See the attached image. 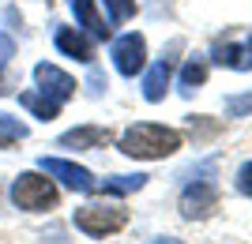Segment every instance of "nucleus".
Instances as JSON below:
<instances>
[{"mask_svg": "<svg viewBox=\"0 0 252 244\" xmlns=\"http://www.w3.org/2000/svg\"><path fill=\"white\" fill-rule=\"evenodd\" d=\"M34 79H38V90L49 94L53 102H61V106L75 94V79L68 72H61L57 64H34Z\"/></svg>", "mask_w": 252, "mask_h": 244, "instance_id": "6e6552de", "label": "nucleus"}, {"mask_svg": "<svg viewBox=\"0 0 252 244\" xmlns=\"http://www.w3.org/2000/svg\"><path fill=\"white\" fill-rule=\"evenodd\" d=\"M105 11H109V27L128 23L136 15V0H105Z\"/></svg>", "mask_w": 252, "mask_h": 244, "instance_id": "dca6fc26", "label": "nucleus"}, {"mask_svg": "<svg viewBox=\"0 0 252 244\" xmlns=\"http://www.w3.org/2000/svg\"><path fill=\"white\" fill-rule=\"evenodd\" d=\"M19 106L23 109H31L38 120H53V117H61V102H53L49 94H34V90H27V94H19Z\"/></svg>", "mask_w": 252, "mask_h": 244, "instance_id": "4468645a", "label": "nucleus"}, {"mask_svg": "<svg viewBox=\"0 0 252 244\" xmlns=\"http://www.w3.org/2000/svg\"><path fill=\"white\" fill-rule=\"evenodd\" d=\"M109 56H113L121 75L136 79V75L147 68V42H143V34H121L113 42V49H109Z\"/></svg>", "mask_w": 252, "mask_h": 244, "instance_id": "39448f33", "label": "nucleus"}, {"mask_svg": "<svg viewBox=\"0 0 252 244\" xmlns=\"http://www.w3.org/2000/svg\"><path fill=\"white\" fill-rule=\"evenodd\" d=\"M38 165H42V173L57 177L64 188H72V191H94V184H98L91 169H83V165H75L68 158H42Z\"/></svg>", "mask_w": 252, "mask_h": 244, "instance_id": "0eeeda50", "label": "nucleus"}, {"mask_svg": "<svg viewBox=\"0 0 252 244\" xmlns=\"http://www.w3.org/2000/svg\"><path fill=\"white\" fill-rule=\"evenodd\" d=\"M68 8H72V15H75V23L83 27L91 38H98V42H105L109 34H113V27L98 15V8H94V0H68Z\"/></svg>", "mask_w": 252, "mask_h": 244, "instance_id": "9b49d317", "label": "nucleus"}, {"mask_svg": "<svg viewBox=\"0 0 252 244\" xmlns=\"http://www.w3.org/2000/svg\"><path fill=\"white\" fill-rule=\"evenodd\" d=\"M102 86H105V79H102V72H91V94H102Z\"/></svg>", "mask_w": 252, "mask_h": 244, "instance_id": "412c9836", "label": "nucleus"}, {"mask_svg": "<svg viewBox=\"0 0 252 244\" xmlns=\"http://www.w3.org/2000/svg\"><path fill=\"white\" fill-rule=\"evenodd\" d=\"M219 211V188L211 181H192L185 184L181 191V218H189V222H203L211 214Z\"/></svg>", "mask_w": 252, "mask_h": 244, "instance_id": "20e7f679", "label": "nucleus"}, {"mask_svg": "<svg viewBox=\"0 0 252 244\" xmlns=\"http://www.w3.org/2000/svg\"><path fill=\"white\" fill-rule=\"evenodd\" d=\"M207 83V56H189V64L181 68V79H177V86H181V94L185 98H192L200 86Z\"/></svg>", "mask_w": 252, "mask_h": 244, "instance_id": "ddd939ff", "label": "nucleus"}, {"mask_svg": "<svg viewBox=\"0 0 252 244\" xmlns=\"http://www.w3.org/2000/svg\"><path fill=\"white\" fill-rule=\"evenodd\" d=\"M237 191L252 199V162H245L241 169H237Z\"/></svg>", "mask_w": 252, "mask_h": 244, "instance_id": "aec40b11", "label": "nucleus"}, {"mask_svg": "<svg viewBox=\"0 0 252 244\" xmlns=\"http://www.w3.org/2000/svg\"><path fill=\"white\" fill-rule=\"evenodd\" d=\"M249 113H252V90L226 98V117H249Z\"/></svg>", "mask_w": 252, "mask_h": 244, "instance_id": "a211bd4d", "label": "nucleus"}, {"mask_svg": "<svg viewBox=\"0 0 252 244\" xmlns=\"http://www.w3.org/2000/svg\"><path fill=\"white\" fill-rule=\"evenodd\" d=\"M45 4H49V0H45Z\"/></svg>", "mask_w": 252, "mask_h": 244, "instance_id": "5701e85b", "label": "nucleus"}, {"mask_svg": "<svg viewBox=\"0 0 252 244\" xmlns=\"http://www.w3.org/2000/svg\"><path fill=\"white\" fill-rule=\"evenodd\" d=\"M181 49V42H173L169 45V53H162L151 68H143V98L147 102H162L166 98V86H169V79H173V68H177V53Z\"/></svg>", "mask_w": 252, "mask_h": 244, "instance_id": "423d86ee", "label": "nucleus"}, {"mask_svg": "<svg viewBox=\"0 0 252 244\" xmlns=\"http://www.w3.org/2000/svg\"><path fill=\"white\" fill-rule=\"evenodd\" d=\"M121 154L128 158H139V162H158V158H169L181 150V132L166 124H132L125 136L117 139Z\"/></svg>", "mask_w": 252, "mask_h": 244, "instance_id": "f257e3e1", "label": "nucleus"}, {"mask_svg": "<svg viewBox=\"0 0 252 244\" xmlns=\"http://www.w3.org/2000/svg\"><path fill=\"white\" fill-rule=\"evenodd\" d=\"M128 225V207L117 203H87L75 211V229L87 237H113Z\"/></svg>", "mask_w": 252, "mask_h": 244, "instance_id": "7ed1b4c3", "label": "nucleus"}, {"mask_svg": "<svg viewBox=\"0 0 252 244\" xmlns=\"http://www.w3.org/2000/svg\"><path fill=\"white\" fill-rule=\"evenodd\" d=\"M0 132H4L8 139H23V136H27V124H23V120H15V117H4V113H0Z\"/></svg>", "mask_w": 252, "mask_h": 244, "instance_id": "6ab92c4d", "label": "nucleus"}, {"mask_svg": "<svg viewBox=\"0 0 252 244\" xmlns=\"http://www.w3.org/2000/svg\"><path fill=\"white\" fill-rule=\"evenodd\" d=\"M109 143H113V132L98 124H79L57 139V147H72V150H98V147H109Z\"/></svg>", "mask_w": 252, "mask_h": 244, "instance_id": "1a4fd4ad", "label": "nucleus"}, {"mask_svg": "<svg viewBox=\"0 0 252 244\" xmlns=\"http://www.w3.org/2000/svg\"><path fill=\"white\" fill-rule=\"evenodd\" d=\"M53 42H57V49H61L64 56H72V60H83V64H94V45L87 42V38L75 30V27H57Z\"/></svg>", "mask_w": 252, "mask_h": 244, "instance_id": "f8f14e48", "label": "nucleus"}, {"mask_svg": "<svg viewBox=\"0 0 252 244\" xmlns=\"http://www.w3.org/2000/svg\"><path fill=\"white\" fill-rule=\"evenodd\" d=\"M211 60L222 64V68H233V72H252V38L245 45H237V42H215Z\"/></svg>", "mask_w": 252, "mask_h": 244, "instance_id": "9d476101", "label": "nucleus"}, {"mask_svg": "<svg viewBox=\"0 0 252 244\" xmlns=\"http://www.w3.org/2000/svg\"><path fill=\"white\" fill-rule=\"evenodd\" d=\"M147 184V177L143 173H132V177H109V181L94 184L98 191H105V195H128V191H139Z\"/></svg>", "mask_w": 252, "mask_h": 244, "instance_id": "2eb2a0df", "label": "nucleus"}, {"mask_svg": "<svg viewBox=\"0 0 252 244\" xmlns=\"http://www.w3.org/2000/svg\"><path fill=\"white\" fill-rule=\"evenodd\" d=\"M151 244H181V241H173V237H158V241H151Z\"/></svg>", "mask_w": 252, "mask_h": 244, "instance_id": "4be33fe9", "label": "nucleus"}, {"mask_svg": "<svg viewBox=\"0 0 252 244\" xmlns=\"http://www.w3.org/2000/svg\"><path fill=\"white\" fill-rule=\"evenodd\" d=\"M61 199V191L57 184L49 181V173H19L15 184H11V203L19 207V211H31V214H42V211H53Z\"/></svg>", "mask_w": 252, "mask_h": 244, "instance_id": "f03ea898", "label": "nucleus"}, {"mask_svg": "<svg viewBox=\"0 0 252 244\" xmlns=\"http://www.w3.org/2000/svg\"><path fill=\"white\" fill-rule=\"evenodd\" d=\"M11 56H15V42H11L8 34H0V94H8V75H4V68H8Z\"/></svg>", "mask_w": 252, "mask_h": 244, "instance_id": "f3484780", "label": "nucleus"}]
</instances>
